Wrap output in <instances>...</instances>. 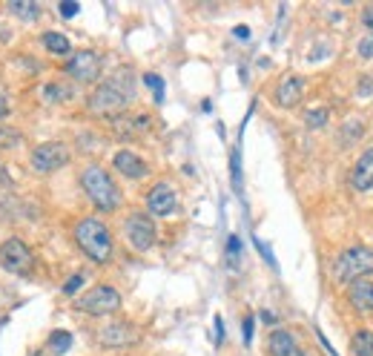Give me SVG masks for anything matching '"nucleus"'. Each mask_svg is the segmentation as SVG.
<instances>
[{
	"label": "nucleus",
	"instance_id": "obj_1",
	"mask_svg": "<svg viewBox=\"0 0 373 356\" xmlns=\"http://www.w3.org/2000/svg\"><path fill=\"white\" fill-rule=\"evenodd\" d=\"M132 101H135V78H132L129 66H121L112 78L95 84V89L86 95V112L92 118L109 121V118L126 112Z\"/></svg>",
	"mask_w": 373,
	"mask_h": 356
},
{
	"label": "nucleus",
	"instance_id": "obj_2",
	"mask_svg": "<svg viewBox=\"0 0 373 356\" xmlns=\"http://www.w3.org/2000/svg\"><path fill=\"white\" fill-rule=\"evenodd\" d=\"M72 242L75 247L84 253V259H89L92 264L104 267L115 259V236L112 227L98 219V216H84L72 224Z\"/></svg>",
	"mask_w": 373,
	"mask_h": 356
},
{
	"label": "nucleus",
	"instance_id": "obj_3",
	"mask_svg": "<svg viewBox=\"0 0 373 356\" xmlns=\"http://www.w3.org/2000/svg\"><path fill=\"white\" fill-rule=\"evenodd\" d=\"M78 184H81V190L86 193V199L92 202V207H95L98 213L109 216V213H118V210L124 207V193H121V187L115 184L112 172L104 169L101 164L89 161V164L81 169V175H78Z\"/></svg>",
	"mask_w": 373,
	"mask_h": 356
},
{
	"label": "nucleus",
	"instance_id": "obj_4",
	"mask_svg": "<svg viewBox=\"0 0 373 356\" xmlns=\"http://www.w3.org/2000/svg\"><path fill=\"white\" fill-rule=\"evenodd\" d=\"M72 307L84 316H92V319H106V316H115L121 307H124V296L118 287L112 285H92L86 293L75 296Z\"/></svg>",
	"mask_w": 373,
	"mask_h": 356
},
{
	"label": "nucleus",
	"instance_id": "obj_5",
	"mask_svg": "<svg viewBox=\"0 0 373 356\" xmlns=\"http://www.w3.org/2000/svg\"><path fill=\"white\" fill-rule=\"evenodd\" d=\"M370 273H373V250L370 247L342 250L333 262V282L344 285V287L356 279H370Z\"/></svg>",
	"mask_w": 373,
	"mask_h": 356
},
{
	"label": "nucleus",
	"instance_id": "obj_6",
	"mask_svg": "<svg viewBox=\"0 0 373 356\" xmlns=\"http://www.w3.org/2000/svg\"><path fill=\"white\" fill-rule=\"evenodd\" d=\"M61 72H64L69 81H75V84H81V86H89V84H98V81H101V75H104V58H101V52H95V49H78V52H72V55L64 61Z\"/></svg>",
	"mask_w": 373,
	"mask_h": 356
},
{
	"label": "nucleus",
	"instance_id": "obj_7",
	"mask_svg": "<svg viewBox=\"0 0 373 356\" xmlns=\"http://www.w3.org/2000/svg\"><path fill=\"white\" fill-rule=\"evenodd\" d=\"M69 161H72V149L64 141H44L29 152V169L35 175H52L69 167Z\"/></svg>",
	"mask_w": 373,
	"mask_h": 356
},
{
	"label": "nucleus",
	"instance_id": "obj_8",
	"mask_svg": "<svg viewBox=\"0 0 373 356\" xmlns=\"http://www.w3.org/2000/svg\"><path fill=\"white\" fill-rule=\"evenodd\" d=\"M0 267L12 276H32L35 273V253L21 236H9L0 242Z\"/></svg>",
	"mask_w": 373,
	"mask_h": 356
},
{
	"label": "nucleus",
	"instance_id": "obj_9",
	"mask_svg": "<svg viewBox=\"0 0 373 356\" xmlns=\"http://www.w3.org/2000/svg\"><path fill=\"white\" fill-rule=\"evenodd\" d=\"M124 230V239L126 244L135 250V253H149L158 242V227H155V219H149L146 213H129L121 224Z\"/></svg>",
	"mask_w": 373,
	"mask_h": 356
},
{
	"label": "nucleus",
	"instance_id": "obj_10",
	"mask_svg": "<svg viewBox=\"0 0 373 356\" xmlns=\"http://www.w3.org/2000/svg\"><path fill=\"white\" fill-rule=\"evenodd\" d=\"M95 342H98L101 350H124V347H132L138 342V327L132 322L115 319V322H106V325L98 327Z\"/></svg>",
	"mask_w": 373,
	"mask_h": 356
},
{
	"label": "nucleus",
	"instance_id": "obj_11",
	"mask_svg": "<svg viewBox=\"0 0 373 356\" xmlns=\"http://www.w3.org/2000/svg\"><path fill=\"white\" fill-rule=\"evenodd\" d=\"M109 129L115 132L118 141H138L152 132V115L149 112H121L109 118Z\"/></svg>",
	"mask_w": 373,
	"mask_h": 356
},
{
	"label": "nucleus",
	"instance_id": "obj_12",
	"mask_svg": "<svg viewBox=\"0 0 373 356\" xmlns=\"http://www.w3.org/2000/svg\"><path fill=\"white\" fill-rule=\"evenodd\" d=\"M304 95H307V78L296 72L282 75V81L273 86V104L279 109H296L304 101Z\"/></svg>",
	"mask_w": 373,
	"mask_h": 356
},
{
	"label": "nucleus",
	"instance_id": "obj_13",
	"mask_svg": "<svg viewBox=\"0 0 373 356\" xmlns=\"http://www.w3.org/2000/svg\"><path fill=\"white\" fill-rule=\"evenodd\" d=\"M144 204H146L149 219H166V216H172L178 210V193H175V187L169 182H158V184L149 187Z\"/></svg>",
	"mask_w": 373,
	"mask_h": 356
},
{
	"label": "nucleus",
	"instance_id": "obj_14",
	"mask_svg": "<svg viewBox=\"0 0 373 356\" xmlns=\"http://www.w3.org/2000/svg\"><path fill=\"white\" fill-rule=\"evenodd\" d=\"M112 169L121 178H126V182H144V178L149 175V164L135 149H118L112 155Z\"/></svg>",
	"mask_w": 373,
	"mask_h": 356
},
{
	"label": "nucleus",
	"instance_id": "obj_15",
	"mask_svg": "<svg viewBox=\"0 0 373 356\" xmlns=\"http://www.w3.org/2000/svg\"><path fill=\"white\" fill-rule=\"evenodd\" d=\"M347 305L356 313H373V279H356L347 285Z\"/></svg>",
	"mask_w": 373,
	"mask_h": 356
},
{
	"label": "nucleus",
	"instance_id": "obj_16",
	"mask_svg": "<svg viewBox=\"0 0 373 356\" xmlns=\"http://www.w3.org/2000/svg\"><path fill=\"white\" fill-rule=\"evenodd\" d=\"M267 350L270 356H304L299 339L287 330V327H273L267 336Z\"/></svg>",
	"mask_w": 373,
	"mask_h": 356
},
{
	"label": "nucleus",
	"instance_id": "obj_17",
	"mask_svg": "<svg viewBox=\"0 0 373 356\" xmlns=\"http://www.w3.org/2000/svg\"><path fill=\"white\" fill-rule=\"evenodd\" d=\"M350 187H353L356 193L373 190V149H364V152L356 158V164H353V169H350Z\"/></svg>",
	"mask_w": 373,
	"mask_h": 356
},
{
	"label": "nucleus",
	"instance_id": "obj_18",
	"mask_svg": "<svg viewBox=\"0 0 373 356\" xmlns=\"http://www.w3.org/2000/svg\"><path fill=\"white\" fill-rule=\"evenodd\" d=\"M41 46H44L46 55H52V58H64V61L75 52V49H72V41H69L64 32H55V29H49V32L41 35Z\"/></svg>",
	"mask_w": 373,
	"mask_h": 356
},
{
	"label": "nucleus",
	"instance_id": "obj_19",
	"mask_svg": "<svg viewBox=\"0 0 373 356\" xmlns=\"http://www.w3.org/2000/svg\"><path fill=\"white\" fill-rule=\"evenodd\" d=\"M6 12H9L15 21H21V24H35V21L44 15V6L38 4V0H9Z\"/></svg>",
	"mask_w": 373,
	"mask_h": 356
},
{
	"label": "nucleus",
	"instance_id": "obj_20",
	"mask_svg": "<svg viewBox=\"0 0 373 356\" xmlns=\"http://www.w3.org/2000/svg\"><path fill=\"white\" fill-rule=\"evenodd\" d=\"M347 347H350V356H373V330H367V327L353 330Z\"/></svg>",
	"mask_w": 373,
	"mask_h": 356
},
{
	"label": "nucleus",
	"instance_id": "obj_21",
	"mask_svg": "<svg viewBox=\"0 0 373 356\" xmlns=\"http://www.w3.org/2000/svg\"><path fill=\"white\" fill-rule=\"evenodd\" d=\"M72 333L69 330H64V327H58V330H52L49 333V339H46V350L52 353V356H66L69 350H72Z\"/></svg>",
	"mask_w": 373,
	"mask_h": 356
},
{
	"label": "nucleus",
	"instance_id": "obj_22",
	"mask_svg": "<svg viewBox=\"0 0 373 356\" xmlns=\"http://www.w3.org/2000/svg\"><path fill=\"white\" fill-rule=\"evenodd\" d=\"M362 135H364V124H362L359 118H347V121L342 124V129H339V144H342V147H353Z\"/></svg>",
	"mask_w": 373,
	"mask_h": 356
},
{
	"label": "nucleus",
	"instance_id": "obj_23",
	"mask_svg": "<svg viewBox=\"0 0 373 356\" xmlns=\"http://www.w3.org/2000/svg\"><path fill=\"white\" fill-rule=\"evenodd\" d=\"M24 144V132L21 129H12L6 124H0V152H9V149H18Z\"/></svg>",
	"mask_w": 373,
	"mask_h": 356
},
{
	"label": "nucleus",
	"instance_id": "obj_24",
	"mask_svg": "<svg viewBox=\"0 0 373 356\" xmlns=\"http://www.w3.org/2000/svg\"><path fill=\"white\" fill-rule=\"evenodd\" d=\"M327 121H330V109H327V107H319V109H307V112H304L307 129H322V127H327Z\"/></svg>",
	"mask_w": 373,
	"mask_h": 356
},
{
	"label": "nucleus",
	"instance_id": "obj_25",
	"mask_svg": "<svg viewBox=\"0 0 373 356\" xmlns=\"http://www.w3.org/2000/svg\"><path fill=\"white\" fill-rule=\"evenodd\" d=\"M44 92H46L44 98H46V101H52V104H55V101L61 104V101H69V98H72V92H69L64 84H46V89H44Z\"/></svg>",
	"mask_w": 373,
	"mask_h": 356
},
{
	"label": "nucleus",
	"instance_id": "obj_26",
	"mask_svg": "<svg viewBox=\"0 0 373 356\" xmlns=\"http://www.w3.org/2000/svg\"><path fill=\"white\" fill-rule=\"evenodd\" d=\"M230 175H233V190L242 193V155H239V149L230 152Z\"/></svg>",
	"mask_w": 373,
	"mask_h": 356
},
{
	"label": "nucleus",
	"instance_id": "obj_27",
	"mask_svg": "<svg viewBox=\"0 0 373 356\" xmlns=\"http://www.w3.org/2000/svg\"><path fill=\"white\" fill-rule=\"evenodd\" d=\"M144 84L152 89V98L161 104V101H164V78L155 75V72H146V75H144Z\"/></svg>",
	"mask_w": 373,
	"mask_h": 356
},
{
	"label": "nucleus",
	"instance_id": "obj_28",
	"mask_svg": "<svg viewBox=\"0 0 373 356\" xmlns=\"http://www.w3.org/2000/svg\"><path fill=\"white\" fill-rule=\"evenodd\" d=\"M84 282H86V276H84V273H72V276L64 282V287H61V290H64V296H78V290L84 287Z\"/></svg>",
	"mask_w": 373,
	"mask_h": 356
},
{
	"label": "nucleus",
	"instance_id": "obj_29",
	"mask_svg": "<svg viewBox=\"0 0 373 356\" xmlns=\"http://www.w3.org/2000/svg\"><path fill=\"white\" fill-rule=\"evenodd\" d=\"M242 250H244V247H242V239L233 233V236L227 239V259H230V264H236V262L242 259Z\"/></svg>",
	"mask_w": 373,
	"mask_h": 356
},
{
	"label": "nucleus",
	"instance_id": "obj_30",
	"mask_svg": "<svg viewBox=\"0 0 373 356\" xmlns=\"http://www.w3.org/2000/svg\"><path fill=\"white\" fill-rule=\"evenodd\" d=\"M58 12H61V18H66V21H69V18H75V15L81 12V6L75 4V0H64V4L58 6Z\"/></svg>",
	"mask_w": 373,
	"mask_h": 356
},
{
	"label": "nucleus",
	"instance_id": "obj_31",
	"mask_svg": "<svg viewBox=\"0 0 373 356\" xmlns=\"http://www.w3.org/2000/svg\"><path fill=\"white\" fill-rule=\"evenodd\" d=\"M242 327H244V345H250V342H253V330H256V316L247 313L244 322H242Z\"/></svg>",
	"mask_w": 373,
	"mask_h": 356
},
{
	"label": "nucleus",
	"instance_id": "obj_32",
	"mask_svg": "<svg viewBox=\"0 0 373 356\" xmlns=\"http://www.w3.org/2000/svg\"><path fill=\"white\" fill-rule=\"evenodd\" d=\"M359 21H362V26L373 35V6H364V9H362V15H359Z\"/></svg>",
	"mask_w": 373,
	"mask_h": 356
},
{
	"label": "nucleus",
	"instance_id": "obj_33",
	"mask_svg": "<svg viewBox=\"0 0 373 356\" xmlns=\"http://www.w3.org/2000/svg\"><path fill=\"white\" fill-rule=\"evenodd\" d=\"M359 55H362L364 61H370V58H373V38H364V41H359Z\"/></svg>",
	"mask_w": 373,
	"mask_h": 356
},
{
	"label": "nucleus",
	"instance_id": "obj_34",
	"mask_svg": "<svg viewBox=\"0 0 373 356\" xmlns=\"http://www.w3.org/2000/svg\"><path fill=\"white\" fill-rule=\"evenodd\" d=\"M12 115V107H9V98L4 95V92H0V124H4L6 118Z\"/></svg>",
	"mask_w": 373,
	"mask_h": 356
},
{
	"label": "nucleus",
	"instance_id": "obj_35",
	"mask_svg": "<svg viewBox=\"0 0 373 356\" xmlns=\"http://www.w3.org/2000/svg\"><path fill=\"white\" fill-rule=\"evenodd\" d=\"M213 322H216V345H224V319L216 316Z\"/></svg>",
	"mask_w": 373,
	"mask_h": 356
},
{
	"label": "nucleus",
	"instance_id": "obj_36",
	"mask_svg": "<svg viewBox=\"0 0 373 356\" xmlns=\"http://www.w3.org/2000/svg\"><path fill=\"white\" fill-rule=\"evenodd\" d=\"M256 247H259V250H262V256H264V259H267V264H273V267H276V259H273V253H270V247H267V244H264V242H259V239H256Z\"/></svg>",
	"mask_w": 373,
	"mask_h": 356
},
{
	"label": "nucleus",
	"instance_id": "obj_37",
	"mask_svg": "<svg viewBox=\"0 0 373 356\" xmlns=\"http://www.w3.org/2000/svg\"><path fill=\"white\" fill-rule=\"evenodd\" d=\"M233 35H236L239 41H247V38H250V29H247V26H236V29H233Z\"/></svg>",
	"mask_w": 373,
	"mask_h": 356
},
{
	"label": "nucleus",
	"instance_id": "obj_38",
	"mask_svg": "<svg viewBox=\"0 0 373 356\" xmlns=\"http://www.w3.org/2000/svg\"><path fill=\"white\" fill-rule=\"evenodd\" d=\"M259 319H262L264 325H276V316H273L270 310H262V313H259Z\"/></svg>",
	"mask_w": 373,
	"mask_h": 356
},
{
	"label": "nucleus",
	"instance_id": "obj_39",
	"mask_svg": "<svg viewBox=\"0 0 373 356\" xmlns=\"http://www.w3.org/2000/svg\"><path fill=\"white\" fill-rule=\"evenodd\" d=\"M29 356H44V350H35V353H29Z\"/></svg>",
	"mask_w": 373,
	"mask_h": 356
},
{
	"label": "nucleus",
	"instance_id": "obj_40",
	"mask_svg": "<svg viewBox=\"0 0 373 356\" xmlns=\"http://www.w3.org/2000/svg\"><path fill=\"white\" fill-rule=\"evenodd\" d=\"M0 169H4V164H0Z\"/></svg>",
	"mask_w": 373,
	"mask_h": 356
}]
</instances>
